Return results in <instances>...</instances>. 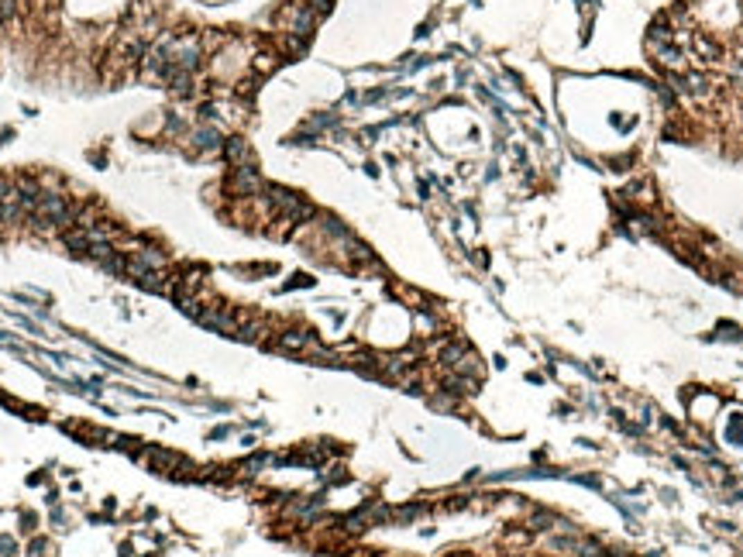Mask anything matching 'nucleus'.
Returning <instances> with one entry per match:
<instances>
[{"label": "nucleus", "mask_w": 743, "mask_h": 557, "mask_svg": "<svg viewBox=\"0 0 743 557\" xmlns=\"http://www.w3.org/2000/svg\"><path fill=\"white\" fill-rule=\"evenodd\" d=\"M692 45H695V52H699V55H706V59H716V55H719V45H716V42H709L706 35H695V42H692Z\"/></svg>", "instance_id": "1"}, {"label": "nucleus", "mask_w": 743, "mask_h": 557, "mask_svg": "<svg viewBox=\"0 0 743 557\" xmlns=\"http://www.w3.org/2000/svg\"><path fill=\"white\" fill-rule=\"evenodd\" d=\"M306 341H310V337H306V334H296V330H292V334H286V337H279V344H282V348H289V351L306 348Z\"/></svg>", "instance_id": "2"}]
</instances>
